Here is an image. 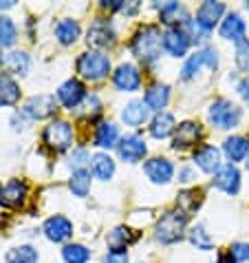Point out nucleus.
<instances>
[{
    "instance_id": "nucleus-1",
    "label": "nucleus",
    "mask_w": 249,
    "mask_h": 263,
    "mask_svg": "<svg viewBox=\"0 0 249 263\" xmlns=\"http://www.w3.org/2000/svg\"><path fill=\"white\" fill-rule=\"evenodd\" d=\"M161 45H163V33L159 31L155 25H143L139 31L133 35L130 49L137 60L141 62H155L161 55Z\"/></svg>"
},
{
    "instance_id": "nucleus-2",
    "label": "nucleus",
    "mask_w": 249,
    "mask_h": 263,
    "mask_svg": "<svg viewBox=\"0 0 249 263\" xmlns=\"http://www.w3.org/2000/svg\"><path fill=\"white\" fill-rule=\"evenodd\" d=\"M188 215L181 213V210H170V213H165L163 217L157 221L155 226V239L159 243H177V241L183 239V232L188 228Z\"/></svg>"
},
{
    "instance_id": "nucleus-3",
    "label": "nucleus",
    "mask_w": 249,
    "mask_h": 263,
    "mask_svg": "<svg viewBox=\"0 0 249 263\" xmlns=\"http://www.w3.org/2000/svg\"><path fill=\"white\" fill-rule=\"evenodd\" d=\"M77 73L84 80H91V82H99V80L108 78L111 73V58L101 51H86L77 58Z\"/></svg>"
},
{
    "instance_id": "nucleus-4",
    "label": "nucleus",
    "mask_w": 249,
    "mask_h": 263,
    "mask_svg": "<svg viewBox=\"0 0 249 263\" xmlns=\"http://www.w3.org/2000/svg\"><path fill=\"white\" fill-rule=\"evenodd\" d=\"M208 118H210L212 126H216L221 130H227V128H236L238 126L240 120H243V111H240V108L234 104L232 100L218 98V100L212 102Z\"/></svg>"
},
{
    "instance_id": "nucleus-5",
    "label": "nucleus",
    "mask_w": 249,
    "mask_h": 263,
    "mask_svg": "<svg viewBox=\"0 0 249 263\" xmlns=\"http://www.w3.org/2000/svg\"><path fill=\"white\" fill-rule=\"evenodd\" d=\"M42 142L55 153L69 151L73 144V126L67 120H51L42 130Z\"/></svg>"
},
{
    "instance_id": "nucleus-6",
    "label": "nucleus",
    "mask_w": 249,
    "mask_h": 263,
    "mask_svg": "<svg viewBox=\"0 0 249 263\" xmlns=\"http://www.w3.org/2000/svg\"><path fill=\"white\" fill-rule=\"evenodd\" d=\"M201 67H208L210 71L218 69V51L214 47H205L201 51H196L194 55H190L185 60V64H183L181 78L183 80H192L196 73L201 71Z\"/></svg>"
},
{
    "instance_id": "nucleus-7",
    "label": "nucleus",
    "mask_w": 249,
    "mask_h": 263,
    "mask_svg": "<svg viewBox=\"0 0 249 263\" xmlns=\"http://www.w3.org/2000/svg\"><path fill=\"white\" fill-rule=\"evenodd\" d=\"M29 195V186L23 179H9L5 184H0V206L16 210L27 201Z\"/></svg>"
},
{
    "instance_id": "nucleus-8",
    "label": "nucleus",
    "mask_w": 249,
    "mask_h": 263,
    "mask_svg": "<svg viewBox=\"0 0 249 263\" xmlns=\"http://www.w3.org/2000/svg\"><path fill=\"white\" fill-rule=\"evenodd\" d=\"M57 111V102L53 96H33L27 100V104L23 108V115L29 120H47V118H53Z\"/></svg>"
},
{
    "instance_id": "nucleus-9",
    "label": "nucleus",
    "mask_w": 249,
    "mask_h": 263,
    "mask_svg": "<svg viewBox=\"0 0 249 263\" xmlns=\"http://www.w3.org/2000/svg\"><path fill=\"white\" fill-rule=\"evenodd\" d=\"M203 140V126L199 122H183L174 130V140H172V148L174 151H185V148H192Z\"/></svg>"
},
{
    "instance_id": "nucleus-10",
    "label": "nucleus",
    "mask_w": 249,
    "mask_h": 263,
    "mask_svg": "<svg viewBox=\"0 0 249 263\" xmlns=\"http://www.w3.org/2000/svg\"><path fill=\"white\" fill-rule=\"evenodd\" d=\"M190 45H192V40L183 27H168L163 31V49L172 58H183L188 53Z\"/></svg>"
},
{
    "instance_id": "nucleus-11",
    "label": "nucleus",
    "mask_w": 249,
    "mask_h": 263,
    "mask_svg": "<svg viewBox=\"0 0 249 263\" xmlns=\"http://www.w3.org/2000/svg\"><path fill=\"white\" fill-rule=\"evenodd\" d=\"M117 153H119V157L123 159V162L137 164V162H141V159L146 157V153H148V146H146L143 137H139V135H126V137H121V140H119V144H117Z\"/></svg>"
},
{
    "instance_id": "nucleus-12",
    "label": "nucleus",
    "mask_w": 249,
    "mask_h": 263,
    "mask_svg": "<svg viewBox=\"0 0 249 263\" xmlns=\"http://www.w3.org/2000/svg\"><path fill=\"white\" fill-rule=\"evenodd\" d=\"M113 84L117 91L121 93H133L141 86V73L135 64H119L113 73Z\"/></svg>"
},
{
    "instance_id": "nucleus-13",
    "label": "nucleus",
    "mask_w": 249,
    "mask_h": 263,
    "mask_svg": "<svg viewBox=\"0 0 249 263\" xmlns=\"http://www.w3.org/2000/svg\"><path fill=\"white\" fill-rule=\"evenodd\" d=\"M223 13H225V5H223V3H214V0H208V3H203L199 9H196L194 23L199 25L205 33H210L212 29L218 25V20L223 18Z\"/></svg>"
},
{
    "instance_id": "nucleus-14",
    "label": "nucleus",
    "mask_w": 249,
    "mask_h": 263,
    "mask_svg": "<svg viewBox=\"0 0 249 263\" xmlns=\"http://www.w3.org/2000/svg\"><path fill=\"white\" fill-rule=\"evenodd\" d=\"M143 173L152 184H170V179L174 175V166L165 157H152V159H146Z\"/></svg>"
},
{
    "instance_id": "nucleus-15",
    "label": "nucleus",
    "mask_w": 249,
    "mask_h": 263,
    "mask_svg": "<svg viewBox=\"0 0 249 263\" xmlns=\"http://www.w3.org/2000/svg\"><path fill=\"white\" fill-rule=\"evenodd\" d=\"M42 230H45V237L49 241H53V243H64V241H69L73 237V223L62 215L49 217L45 226H42Z\"/></svg>"
},
{
    "instance_id": "nucleus-16",
    "label": "nucleus",
    "mask_w": 249,
    "mask_h": 263,
    "mask_svg": "<svg viewBox=\"0 0 249 263\" xmlns=\"http://www.w3.org/2000/svg\"><path fill=\"white\" fill-rule=\"evenodd\" d=\"M192 159H194V166H199L203 173H218L221 168V151L212 144H203L199 148H194L192 153Z\"/></svg>"
},
{
    "instance_id": "nucleus-17",
    "label": "nucleus",
    "mask_w": 249,
    "mask_h": 263,
    "mask_svg": "<svg viewBox=\"0 0 249 263\" xmlns=\"http://www.w3.org/2000/svg\"><path fill=\"white\" fill-rule=\"evenodd\" d=\"M86 42L89 47L95 49H106L115 42V33H113V27L108 20H95V23L89 27V33H86Z\"/></svg>"
},
{
    "instance_id": "nucleus-18",
    "label": "nucleus",
    "mask_w": 249,
    "mask_h": 263,
    "mask_svg": "<svg viewBox=\"0 0 249 263\" xmlns=\"http://www.w3.org/2000/svg\"><path fill=\"white\" fill-rule=\"evenodd\" d=\"M84 98H86V89H84V84L79 82V80H75V78L67 80V82L57 89V100H60L62 106L69 108V111L77 108L79 102H82Z\"/></svg>"
},
{
    "instance_id": "nucleus-19",
    "label": "nucleus",
    "mask_w": 249,
    "mask_h": 263,
    "mask_svg": "<svg viewBox=\"0 0 249 263\" xmlns=\"http://www.w3.org/2000/svg\"><path fill=\"white\" fill-rule=\"evenodd\" d=\"M214 186L218 191H223L227 195H236L240 188V173L234 164H225L218 168V173L214 175Z\"/></svg>"
},
{
    "instance_id": "nucleus-20",
    "label": "nucleus",
    "mask_w": 249,
    "mask_h": 263,
    "mask_svg": "<svg viewBox=\"0 0 249 263\" xmlns=\"http://www.w3.org/2000/svg\"><path fill=\"white\" fill-rule=\"evenodd\" d=\"M159 20L168 27H181V25H188L192 18H190V13L183 5L168 3L163 7H159Z\"/></svg>"
},
{
    "instance_id": "nucleus-21",
    "label": "nucleus",
    "mask_w": 249,
    "mask_h": 263,
    "mask_svg": "<svg viewBox=\"0 0 249 263\" xmlns=\"http://www.w3.org/2000/svg\"><path fill=\"white\" fill-rule=\"evenodd\" d=\"M143 102L150 111H157V113H163V108L168 106L170 102V86L168 84H150L148 91L143 96Z\"/></svg>"
},
{
    "instance_id": "nucleus-22",
    "label": "nucleus",
    "mask_w": 249,
    "mask_h": 263,
    "mask_svg": "<svg viewBox=\"0 0 249 263\" xmlns=\"http://www.w3.org/2000/svg\"><path fill=\"white\" fill-rule=\"evenodd\" d=\"M148 115H150V108L146 106L143 100H133L123 106L121 111V120L128 124V126H141V124L148 122Z\"/></svg>"
},
{
    "instance_id": "nucleus-23",
    "label": "nucleus",
    "mask_w": 249,
    "mask_h": 263,
    "mask_svg": "<svg viewBox=\"0 0 249 263\" xmlns=\"http://www.w3.org/2000/svg\"><path fill=\"white\" fill-rule=\"evenodd\" d=\"M174 130H177V122H174L172 113H157L150 122V135L155 140H165V137L174 135Z\"/></svg>"
},
{
    "instance_id": "nucleus-24",
    "label": "nucleus",
    "mask_w": 249,
    "mask_h": 263,
    "mask_svg": "<svg viewBox=\"0 0 249 263\" xmlns=\"http://www.w3.org/2000/svg\"><path fill=\"white\" fill-rule=\"evenodd\" d=\"M245 31H247V27H245V20L238 16L236 11H232V13H227V18L221 23V35L225 40H245Z\"/></svg>"
},
{
    "instance_id": "nucleus-25",
    "label": "nucleus",
    "mask_w": 249,
    "mask_h": 263,
    "mask_svg": "<svg viewBox=\"0 0 249 263\" xmlns=\"http://www.w3.org/2000/svg\"><path fill=\"white\" fill-rule=\"evenodd\" d=\"M137 232H133L130 228H126V226H117V228H113L111 232H108V248L115 252H126V246H130L133 241H137Z\"/></svg>"
},
{
    "instance_id": "nucleus-26",
    "label": "nucleus",
    "mask_w": 249,
    "mask_h": 263,
    "mask_svg": "<svg viewBox=\"0 0 249 263\" xmlns=\"http://www.w3.org/2000/svg\"><path fill=\"white\" fill-rule=\"evenodd\" d=\"M20 102V86L9 73H0V106H16Z\"/></svg>"
},
{
    "instance_id": "nucleus-27",
    "label": "nucleus",
    "mask_w": 249,
    "mask_h": 263,
    "mask_svg": "<svg viewBox=\"0 0 249 263\" xmlns=\"http://www.w3.org/2000/svg\"><path fill=\"white\" fill-rule=\"evenodd\" d=\"M223 153L227 155V159L234 164V162H243L249 153V140L247 137H240V135H232L223 142Z\"/></svg>"
},
{
    "instance_id": "nucleus-28",
    "label": "nucleus",
    "mask_w": 249,
    "mask_h": 263,
    "mask_svg": "<svg viewBox=\"0 0 249 263\" xmlns=\"http://www.w3.org/2000/svg\"><path fill=\"white\" fill-rule=\"evenodd\" d=\"M5 67L9 71V76H27L29 67H31V58H29L27 51L13 49L5 58Z\"/></svg>"
},
{
    "instance_id": "nucleus-29",
    "label": "nucleus",
    "mask_w": 249,
    "mask_h": 263,
    "mask_svg": "<svg viewBox=\"0 0 249 263\" xmlns=\"http://www.w3.org/2000/svg\"><path fill=\"white\" fill-rule=\"evenodd\" d=\"M119 144V130L113 122H99L95 128V146L99 148H113Z\"/></svg>"
},
{
    "instance_id": "nucleus-30",
    "label": "nucleus",
    "mask_w": 249,
    "mask_h": 263,
    "mask_svg": "<svg viewBox=\"0 0 249 263\" xmlns=\"http://www.w3.org/2000/svg\"><path fill=\"white\" fill-rule=\"evenodd\" d=\"M91 171L99 181H108L115 175V159L106 153H97L91 159Z\"/></svg>"
},
{
    "instance_id": "nucleus-31",
    "label": "nucleus",
    "mask_w": 249,
    "mask_h": 263,
    "mask_svg": "<svg viewBox=\"0 0 249 263\" xmlns=\"http://www.w3.org/2000/svg\"><path fill=\"white\" fill-rule=\"evenodd\" d=\"M55 38L64 47L73 45V42L79 38V23L73 18H62L60 23L55 25Z\"/></svg>"
},
{
    "instance_id": "nucleus-32",
    "label": "nucleus",
    "mask_w": 249,
    "mask_h": 263,
    "mask_svg": "<svg viewBox=\"0 0 249 263\" xmlns=\"http://www.w3.org/2000/svg\"><path fill=\"white\" fill-rule=\"evenodd\" d=\"M203 203V191L201 188H190V191H183L179 195L177 199V210H181V213H185L188 217L196 213V210L201 208Z\"/></svg>"
},
{
    "instance_id": "nucleus-33",
    "label": "nucleus",
    "mask_w": 249,
    "mask_h": 263,
    "mask_svg": "<svg viewBox=\"0 0 249 263\" xmlns=\"http://www.w3.org/2000/svg\"><path fill=\"white\" fill-rule=\"evenodd\" d=\"M40 254L33 246H16L5 254V263H38Z\"/></svg>"
},
{
    "instance_id": "nucleus-34",
    "label": "nucleus",
    "mask_w": 249,
    "mask_h": 263,
    "mask_svg": "<svg viewBox=\"0 0 249 263\" xmlns=\"http://www.w3.org/2000/svg\"><path fill=\"white\" fill-rule=\"evenodd\" d=\"M69 188L75 197H86L91 193V171H86V168H82V171H73Z\"/></svg>"
},
{
    "instance_id": "nucleus-35",
    "label": "nucleus",
    "mask_w": 249,
    "mask_h": 263,
    "mask_svg": "<svg viewBox=\"0 0 249 263\" xmlns=\"http://www.w3.org/2000/svg\"><path fill=\"white\" fill-rule=\"evenodd\" d=\"M18 40V27L9 16H0V49L13 47Z\"/></svg>"
},
{
    "instance_id": "nucleus-36",
    "label": "nucleus",
    "mask_w": 249,
    "mask_h": 263,
    "mask_svg": "<svg viewBox=\"0 0 249 263\" xmlns=\"http://www.w3.org/2000/svg\"><path fill=\"white\" fill-rule=\"evenodd\" d=\"M62 259L67 263H89L91 261V250L82 243H69L62 250Z\"/></svg>"
},
{
    "instance_id": "nucleus-37",
    "label": "nucleus",
    "mask_w": 249,
    "mask_h": 263,
    "mask_svg": "<svg viewBox=\"0 0 249 263\" xmlns=\"http://www.w3.org/2000/svg\"><path fill=\"white\" fill-rule=\"evenodd\" d=\"M190 241L196 250H212L214 248V239L210 237V232L205 230L203 223H196L194 228H190Z\"/></svg>"
},
{
    "instance_id": "nucleus-38",
    "label": "nucleus",
    "mask_w": 249,
    "mask_h": 263,
    "mask_svg": "<svg viewBox=\"0 0 249 263\" xmlns=\"http://www.w3.org/2000/svg\"><path fill=\"white\" fill-rule=\"evenodd\" d=\"M236 64L240 71H247L249 73V40H240L236 45Z\"/></svg>"
},
{
    "instance_id": "nucleus-39",
    "label": "nucleus",
    "mask_w": 249,
    "mask_h": 263,
    "mask_svg": "<svg viewBox=\"0 0 249 263\" xmlns=\"http://www.w3.org/2000/svg\"><path fill=\"white\" fill-rule=\"evenodd\" d=\"M91 153L86 151V148H75L73 151V155H71V166H73V171H82V168H86V164L91 162Z\"/></svg>"
},
{
    "instance_id": "nucleus-40",
    "label": "nucleus",
    "mask_w": 249,
    "mask_h": 263,
    "mask_svg": "<svg viewBox=\"0 0 249 263\" xmlns=\"http://www.w3.org/2000/svg\"><path fill=\"white\" fill-rule=\"evenodd\" d=\"M230 252L234 254V259H236V263H247V261H249V243H243V241H236V243H232Z\"/></svg>"
},
{
    "instance_id": "nucleus-41",
    "label": "nucleus",
    "mask_w": 249,
    "mask_h": 263,
    "mask_svg": "<svg viewBox=\"0 0 249 263\" xmlns=\"http://www.w3.org/2000/svg\"><path fill=\"white\" fill-rule=\"evenodd\" d=\"M104 263H128V252H115V250H111L104 257Z\"/></svg>"
},
{
    "instance_id": "nucleus-42",
    "label": "nucleus",
    "mask_w": 249,
    "mask_h": 263,
    "mask_svg": "<svg viewBox=\"0 0 249 263\" xmlns=\"http://www.w3.org/2000/svg\"><path fill=\"white\" fill-rule=\"evenodd\" d=\"M194 179H196V173L190 166H183L179 171V181H183V184H190V181H194Z\"/></svg>"
},
{
    "instance_id": "nucleus-43",
    "label": "nucleus",
    "mask_w": 249,
    "mask_h": 263,
    "mask_svg": "<svg viewBox=\"0 0 249 263\" xmlns=\"http://www.w3.org/2000/svg\"><path fill=\"white\" fill-rule=\"evenodd\" d=\"M216 263H236V259H234V254L230 250H221L216 257Z\"/></svg>"
},
{
    "instance_id": "nucleus-44",
    "label": "nucleus",
    "mask_w": 249,
    "mask_h": 263,
    "mask_svg": "<svg viewBox=\"0 0 249 263\" xmlns=\"http://www.w3.org/2000/svg\"><path fill=\"white\" fill-rule=\"evenodd\" d=\"M238 93H240V98H243L247 104H249V78H245L243 82L238 84Z\"/></svg>"
},
{
    "instance_id": "nucleus-45",
    "label": "nucleus",
    "mask_w": 249,
    "mask_h": 263,
    "mask_svg": "<svg viewBox=\"0 0 249 263\" xmlns=\"http://www.w3.org/2000/svg\"><path fill=\"white\" fill-rule=\"evenodd\" d=\"M11 126H13V130H23L25 128V115H20V113H16L11 118Z\"/></svg>"
},
{
    "instance_id": "nucleus-46",
    "label": "nucleus",
    "mask_w": 249,
    "mask_h": 263,
    "mask_svg": "<svg viewBox=\"0 0 249 263\" xmlns=\"http://www.w3.org/2000/svg\"><path fill=\"white\" fill-rule=\"evenodd\" d=\"M13 5H16L13 0H5V3H0V9H11Z\"/></svg>"
},
{
    "instance_id": "nucleus-47",
    "label": "nucleus",
    "mask_w": 249,
    "mask_h": 263,
    "mask_svg": "<svg viewBox=\"0 0 249 263\" xmlns=\"http://www.w3.org/2000/svg\"><path fill=\"white\" fill-rule=\"evenodd\" d=\"M0 67H3V53H0Z\"/></svg>"
},
{
    "instance_id": "nucleus-48",
    "label": "nucleus",
    "mask_w": 249,
    "mask_h": 263,
    "mask_svg": "<svg viewBox=\"0 0 249 263\" xmlns=\"http://www.w3.org/2000/svg\"><path fill=\"white\" fill-rule=\"evenodd\" d=\"M247 168H249V157H247Z\"/></svg>"
},
{
    "instance_id": "nucleus-49",
    "label": "nucleus",
    "mask_w": 249,
    "mask_h": 263,
    "mask_svg": "<svg viewBox=\"0 0 249 263\" xmlns=\"http://www.w3.org/2000/svg\"><path fill=\"white\" fill-rule=\"evenodd\" d=\"M247 9H249V3H247Z\"/></svg>"
},
{
    "instance_id": "nucleus-50",
    "label": "nucleus",
    "mask_w": 249,
    "mask_h": 263,
    "mask_svg": "<svg viewBox=\"0 0 249 263\" xmlns=\"http://www.w3.org/2000/svg\"><path fill=\"white\" fill-rule=\"evenodd\" d=\"M247 140H249V135H247Z\"/></svg>"
}]
</instances>
